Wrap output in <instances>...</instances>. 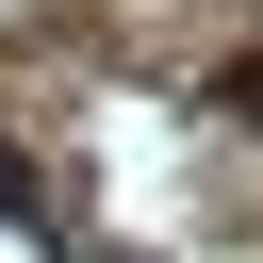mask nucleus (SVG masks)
Segmentation results:
<instances>
[{"label": "nucleus", "mask_w": 263, "mask_h": 263, "mask_svg": "<svg viewBox=\"0 0 263 263\" xmlns=\"http://www.w3.org/2000/svg\"><path fill=\"white\" fill-rule=\"evenodd\" d=\"M0 214H33V164H16V148H0Z\"/></svg>", "instance_id": "nucleus-1"}, {"label": "nucleus", "mask_w": 263, "mask_h": 263, "mask_svg": "<svg viewBox=\"0 0 263 263\" xmlns=\"http://www.w3.org/2000/svg\"><path fill=\"white\" fill-rule=\"evenodd\" d=\"M230 115H247V132H263V66H230Z\"/></svg>", "instance_id": "nucleus-2"}]
</instances>
